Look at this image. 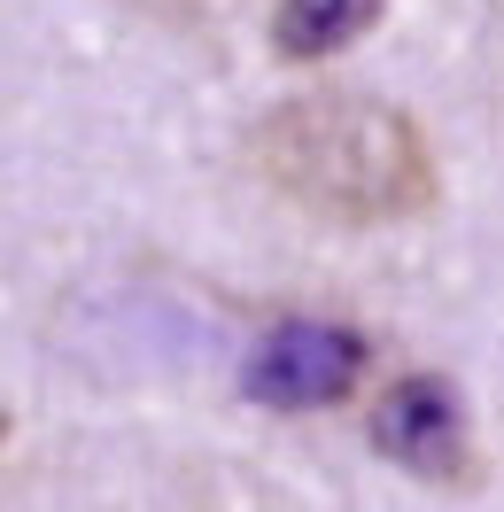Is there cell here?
<instances>
[{"label":"cell","instance_id":"obj_2","mask_svg":"<svg viewBox=\"0 0 504 512\" xmlns=\"http://www.w3.org/2000/svg\"><path fill=\"white\" fill-rule=\"evenodd\" d=\"M365 365H373V342H365L357 326H334V319H280L264 342H256L241 388H249L256 404H272V412H326V404L357 396Z\"/></svg>","mask_w":504,"mask_h":512},{"label":"cell","instance_id":"obj_4","mask_svg":"<svg viewBox=\"0 0 504 512\" xmlns=\"http://www.w3.org/2000/svg\"><path fill=\"white\" fill-rule=\"evenodd\" d=\"M388 0H280L272 8V55L280 63H326L380 24Z\"/></svg>","mask_w":504,"mask_h":512},{"label":"cell","instance_id":"obj_1","mask_svg":"<svg viewBox=\"0 0 504 512\" xmlns=\"http://www.w3.org/2000/svg\"><path fill=\"white\" fill-rule=\"evenodd\" d=\"M249 163L272 194L334 225H396L435 210V148L419 117L373 94L280 101L249 132Z\"/></svg>","mask_w":504,"mask_h":512},{"label":"cell","instance_id":"obj_3","mask_svg":"<svg viewBox=\"0 0 504 512\" xmlns=\"http://www.w3.org/2000/svg\"><path fill=\"white\" fill-rule=\"evenodd\" d=\"M365 443L419 481H473V427L442 373H404L380 388L365 412Z\"/></svg>","mask_w":504,"mask_h":512}]
</instances>
